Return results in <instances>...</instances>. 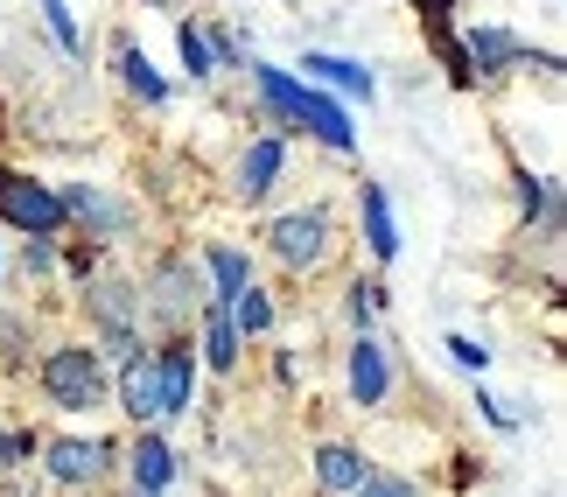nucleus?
<instances>
[{
  "instance_id": "24",
  "label": "nucleus",
  "mask_w": 567,
  "mask_h": 497,
  "mask_svg": "<svg viewBox=\"0 0 567 497\" xmlns=\"http://www.w3.org/2000/svg\"><path fill=\"white\" fill-rule=\"evenodd\" d=\"M449 358L463 364V372H484V364H491V351H484L476 336H449Z\"/></svg>"
},
{
  "instance_id": "16",
  "label": "nucleus",
  "mask_w": 567,
  "mask_h": 497,
  "mask_svg": "<svg viewBox=\"0 0 567 497\" xmlns=\"http://www.w3.org/2000/svg\"><path fill=\"white\" fill-rule=\"evenodd\" d=\"M204 358H210V372H231V364H238V330H231L225 309L204 315Z\"/></svg>"
},
{
  "instance_id": "26",
  "label": "nucleus",
  "mask_w": 567,
  "mask_h": 497,
  "mask_svg": "<svg viewBox=\"0 0 567 497\" xmlns=\"http://www.w3.org/2000/svg\"><path fill=\"white\" fill-rule=\"evenodd\" d=\"M21 456H29V442H21V435H0V463H21Z\"/></svg>"
},
{
  "instance_id": "22",
  "label": "nucleus",
  "mask_w": 567,
  "mask_h": 497,
  "mask_svg": "<svg viewBox=\"0 0 567 497\" xmlns=\"http://www.w3.org/2000/svg\"><path fill=\"white\" fill-rule=\"evenodd\" d=\"M42 14H50V29H56V42H63V50H84V42H78V21H71V0H42Z\"/></svg>"
},
{
  "instance_id": "18",
  "label": "nucleus",
  "mask_w": 567,
  "mask_h": 497,
  "mask_svg": "<svg viewBox=\"0 0 567 497\" xmlns=\"http://www.w3.org/2000/svg\"><path fill=\"white\" fill-rule=\"evenodd\" d=\"M155 315H168V322H183L189 315V267H162V280H155V301H147Z\"/></svg>"
},
{
  "instance_id": "17",
  "label": "nucleus",
  "mask_w": 567,
  "mask_h": 497,
  "mask_svg": "<svg viewBox=\"0 0 567 497\" xmlns=\"http://www.w3.org/2000/svg\"><path fill=\"white\" fill-rule=\"evenodd\" d=\"M231 330H238V336H259V330H274V301L259 294L252 280H246V288L231 294Z\"/></svg>"
},
{
  "instance_id": "11",
  "label": "nucleus",
  "mask_w": 567,
  "mask_h": 497,
  "mask_svg": "<svg viewBox=\"0 0 567 497\" xmlns=\"http://www.w3.org/2000/svg\"><path fill=\"white\" fill-rule=\"evenodd\" d=\"M301 71L322 77V84H337V92L372 99V71H364V63H351V56H322V50H309V63H301Z\"/></svg>"
},
{
  "instance_id": "1",
  "label": "nucleus",
  "mask_w": 567,
  "mask_h": 497,
  "mask_svg": "<svg viewBox=\"0 0 567 497\" xmlns=\"http://www.w3.org/2000/svg\"><path fill=\"white\" fill-rule=\"evenodd\" d=\"M42 385H50V400L71 406V414H84V406L105 400V372H99V358L84 351V343H71V351H50V364H42Z\"/></svg>"
},
{
  "instance_id": "10",
  "label": "nucleus",
  "mask_w": 567,
  "mask_h": 497,
  "mask_svg": "<svg viewBox=\"0 0 567 497\" xmlns=\"http://www.w3.org/2000/svg\"><path fill=\"white\" fill-rule=\"evenodd\" d=\"M92 309L105 315V330H113V343L126 351V343H134V330H126V322H134V309H141V294L126 288V280H105V288L92 294Z\"/></svg>"
},
{
  "instance_id": "8",
  "label": "nucleus",
  "mask_w": 567,
  "mask_h": 497,
  "mask_svg": "<svg viewBox=\"0 0 567 497\" xmlns=\"http://www.w3.org/2000/svg\"><path fill=\"white\" fill-rule=\"evenodd\" d=\"M295 120L309 126L316 141H330V147H351V141H358V134H351V120H343V105H337V99H322V92L301 99V113H295Z\"/></svg>"
},
{
  "instance_id": "13",
  "label": "nucleus",
  "mask_w": 567,
  "mask_h": 497,
  "mask_svg": "<svg viewBox=\"0 0 567 497\" xmlns=\"http://www.w3.org/2000/svg\"><path fill=\"white\" fill-rule=\"evenodd\" d=\"M364 239H372L379 259L400 252V225H392V204H385V189H379V183H364Z\"/></svg>"
},
{
  "instance_id": "6",
  "label": "nucleus",
  "mask_w": 567,
  "mask_h": 497,
  "mask_svg": "<svg viewBox=\"0 0 567 497\" xmlns=\"http://www.w3.org/2000/svg\"><path fill=\"white\" fill-rule=\"evenodd\" d=\"M105 469V448L99 442H50V477L56 484H92Z\"/></svg>"
},
{
  "instance_id": "25",
  "label": "nucleus",
  "mask_w": 567,
  "mask_h": 497,
  "mask_svg": "<svg viewBox=\"0 0 567 497\" xmlns=\"http://www.w3.org/2000/svg\"><path fill=\"white\" fill-rule=\"evenodd\" d=\"M358 497H421V490L400 484V477H364V484H358Z\"/></svg>"
},
{
  "instance_id": "19",
  "label": "nucleus",
  "mask_w": 567,
  "mask_h": 497,
  "mask_svg": "<svg viewBox=\"0 0 567 497\" xmlns=\"http://www.w3.org/2000/svg\"><path fill=\"white\" fill-rule=\"evenodd\" d=\"M71 210H78V218H99L105 231H120V225H126V210H120V204H105L99 189H84V183H78V189H63V218H71Z\"/></svg>"
},
{
  "instance_id": "5",
  "label": "nucleus",
  "mask_w": 567,
  "mask_h": 497,
  "mask_svg": "<svg viewBox=\"0 0 567 497\" xmlns=\"http://www.w3.org/2000/svg\"><path fill=\"white\" fill-rule=\"evenodd\" d=\"M155 406L162 414H183L189 406V351H155Z\"/></svg>"
},
{
  "instance_id": "7",
  "label": "nucleus",
  "mask_w": 567,
  "mask_h": 497,
  "mask_svg": "<svg viewBox=\"0 0 567 497\" xmlns=\"http://www.w3.org/2000/svg\"><path fill=\"white\" fill-rule=\"evenodd\" d=\"M280 162H288V147H280L274 134H267V141H252V147H246V162H238V189H246V197H267L274 176H280Z\"/></svg>"
},
{
  "instance_id": "3",
  "label": "nucleus",
  "mask_w": 567,
  "mask_h": 497,
  "mask_svg": "<svg viewBox=\"0 0 567 497\" xmlns=\"http://www.w3.org/2000/svg\"><path fill=\"white\" fill-rule=\"evenodd\" d=\"M267 239H274V252L288 259V267H316V259L330 252V218H322V210H288Z\"/></svg>"
},
{
  "instance_id": "20",
  "label": "nucleus",
  "mask_w": 567,
  "mask_h": 497,
  "mask_svg": "<svg viewBox=\"0 0 567 497\" xmlns=\"http://www.w3.org/2000/svg\"><path fill=\"white\" fill-rule=\"evenodd\" d=\"M120 71H126V84H134V92H141L147 105H162V99H168V84L155 77V63H147V50H134V42L120 50Z\"/></svg>"
},
{
  "instance_id": "23",
  "label": "nucleus",
  "mask_w": 567,
  "mask_h": 497,
  "mask_svg": "<svg viewBox=\"0 0 567 497\" xmlns=\"http://www.w3.org/2000/svg\"><path fill=\"white\" fill-rule=\"evenodd\" d=\"M183 63H189V77H210V35H196L189 21H183Z\"/></svg>"
},
{
  "instance_id": "9",
  "label": "nucleus",
  "mask_w": 567,
  "mask_h": 497,
  "mask_svg": "<svg viewBox=\"0 0 567 497\" xmlns=\"http://www.w3.org/2000/svg\"><path fill=\"white\" fill-rule=\"evenodd\" d=\"M120 406L134 421H155L162 406H155V358H126V372H120Z\"/></svg>"
},
{
  "instance_id": "15",
  "label": "nucleus",
  "mask_w": 567,
  "mask_h": 497,
  "mask_svg": "<svg viewBox=\"0 0 567 497\" xmlns=\"http://www.w3.org/2000/svg\"><path fill=\"white\" fill-rule=\"evenodd\" d=\"M252 84L267 92V105H274L280 120H295V113H301V99H309V84H295L288 71H274V63H252Z\"/></svg>"
},
{
  "instance_id": "14",
  "label": "nucleus",
  "mask_w": 567,
  "mask_h": 497,
  "mask_svg": "<svg viewBox=\"0 0 567 497\" xmlns=\"http://www.w3.org/2000/svg\"><path fill=\"white\" fill-rule=\"evenodd\" d=\"M168 477H176V456H168V442L141 435V448H134V490H141V497H155Z\"/></svg>"
},
{
  "instance_id": "4",
  "label": "nucleus",
  "mask_w": 567,
  "mask_h": 497,
  "mask_svg": "<svg viewBox=\"0 0 567 497\" xmlns=\"http://www.w3.org/2000/svg\"><path fill=\"white\" fill-rule=\"evenodd\" d=\"M385 385H392V372H385V343L358 336V343H351V400H358V406H379Z\"/></svg>"
},
{
  "instance_id": "12",
  "label": "nucleus",
  "mask_w": 567,
  "mask_h": 497,
  "mask_svg": "<svg viewBox=\"0 0 567 497\" xmlns=\"http://www.w3.org/2000/svg\"><path fill=\"white\" fill-rule=\"evenodd\" d=\"M316 477H322V490H358L364 477H372V469H364V456H358V448L330 442V448L316 456Z\"/></svg>"
},
{
  "instance_id": "2",
  "label": "nucleus",
  "mask_w": 567,
  "mask_h": 497,
  "mask_svg": "<svg viewBox=\"0 0 567 497\" xmlns=\"http://www.w3.org/2000/svg\"><path fill=\"white\" fill-rule=\"evenodd\" d=\"M0 210H8L21 231H35V239H50V231L63 225V197H56V189H42L29 176H8V168H0Z\"/></svg>"
},
{
  "instance_id": "21",
  "label": "nucleus",
  "mask_w": 567,
  "mask_h": 497,
  "mask_svg": "<svg viewBox=\"0 0 567 497\" xmlns=\"http://www.w3.org/2000/svg\"><path fill=\"white\" fill-rule=\"evenodd\" d=\"M210 280H217V294H238L246 288V252H231V246H210Z\"/></svg>"
}]
</instances>
